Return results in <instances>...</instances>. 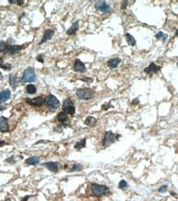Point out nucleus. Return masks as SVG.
<instances>
[{
	"mask_svg": "<svg viewBox=\"0 0 178 201\" xmlns=\"http://www.w3.org/2000/svg\"><path fill=\"white\" fill-rule=\"evenodd\" d=\"M25 46H12L7 42L1 41L0 42V53L3 55H14L16 54L19 53L22 49L24 48Z\"/></svg>",
	"mask_w": 178,
	"mask_h": 201,
	"instance_id": "1",
	"label": "nucleus"
},
{
	"mask_svg": "<svg viewBox=\"0 0 178 201\" xmlns=\"http://www.w3.org/2000/svg\"><path fill=\"white\" fill-rule=\"evenodd\" d=\"M3 109V107H2V106H0V111H2V110Z\"/></svg>",
	"mask_w": 178,
	"mask_h": 201,
	"instance_id": "37",
	"label": "nucleus"
},
{
	"mask_svg": "<svg viewBox=\"0 0 178 201\" xmlns=\"http://www.w3.org/2000/svg\"><path fill=\"white\" fill-rule=\"evenodd\" d=\"M37 60L39 61V62H41V63H44V59H43V56L41 55H38L37 57Z\"/></svg>",
	"mask_w": 178,
	"mask_h": 201,
	"instance_id": "31",
	"label": "nucleus"
},
{
	"mask_svg": "<svg viewBox=\"0 0 178 201\" xmlns=\"http://www.w3.org/2000/svg\"><path fill=\"white\" fill-rule=\"evenodd\" d=\"M176 65H177V68H178V62H177V63H176Z\"/></svg>",
	"mask_w": 178,
	"mask_h": 201,
	"instance_id": "39",
	"label": "nucleus"
},
{
	"mask_svg": "<svg viewBox=\"0 0 178 201\" xmlns=\"http://www.w3.org/2000/svg\"><path fill=\"white\" fill-rule=\"evenodd\" d=\"M68 114H66L65 112L63 111L59 112V114H58V116H57V120H59V122H60V123L62 124L66 123L67 120H68Z\"/></svg>",
	"mask_w": 178,
	"mask_h": 201,
	"instance_id": "19",
	"label": "nucleus"
},
{
	"mask_svg": "<svg viewBox=\"0 0 178 201\" xmlns=\"http://www.w3.org/2000/svg\"><path fill=\"white\" fill-rule=\"evenodd\" d=\"M86 140H87L86 138H83V139H82L81 141H79V142H77L75 145H74V148H75L76 149H78V150H79V149H82V148H85Z\"/></svg>",
	"mask_w": 178,
	"mask_h": 201,
	"instance_id": "26",
	"label": "nucleus"
},
{
	"mask_svg": "<svg viewBox=\"0 0 178 201\" xmlns=\"http://www.w3.org/2000/svg\"><path fill=\"white\" fill-rule=\"evenodd\" d=\"M0 68H3L4 70H10L12 68V65L10 63H4L3 57H0Z\"/></svg>",
	"mask_w": 178,
	"mask_h": 201,
	"instance_id": "24",
	"label": "nucleus"
},
{
	"mask_svg": "<svg viewBox=\"0 0 178 201\" xmlns=\"http://www.w3.org/2000/svg\"><path fill=\"white\" fill-rule=\"evenodd\" d=\"M118 187H119L120 190H125L128 187V184H127V182L124 181V180H122L120 181L118 185Z\"/></svg>",
	"mask_w": 178,
	"mask_h": 201,
	"instance_id": "28",
	"label": "nucleus"
},
{
	"mask_svg": "<svg viewBox=\"0 0 178 201\" xmlns=\"http://www.w3.org/2000/svg\"><path fill=\"white\" fill-rule=\"evenodd\" d=\"M127 4H128V1H124V2H122L121 4V9H125L127 7Z\"/></svg>",
	"mask_w": 178,
	"mask_h": 201,
	"instance_id": "32",
	"label": "nucleus"
},
{
	"mask_svg": "<svg viewBox=\"0 0 178 201\" xmlns=\"http://www.w3.org/2000/svg\"><path fill=\"white\" fill-rule=\"evenodd\" d=\"M160 69H161V67H160V66L157 65L156 63L152 62L147 68H144V73H146V74H148V75L152 76L154 75V74H155L156 73H158Z\"/></svg>",
	"mask_w": 178,
	"mask_h": 201,
	"instance_id": "10",
	"label": "nucleus"
},
{
	"mask_svg": "<svg viewBox=\"0 0 178 201\" xmlns=\"http://www.w3.org/2000/svg\"><path fill=\"white\" fill-rule=\"evenodd\" d=\"M76 96L81 100H88L93 99L94 97V92L93 89L89 87H84V88H79L76 91Z\"/></svg>",
	"mask_w": 178,
	"mask_h": 201,
	"instance_id": "3",
	"label": "nucleus"
},
{
	"mask_svg": "<svg viewBox=\"0 0 178 201\" xmlns=\"http://www.w3.org/2000/svg\"><path fill=\"white\" fill-rule=\"evenodd\" d=\"M11 97V91L9 89H5L0 92V103L7 102Z\"/></svg>",
	"mask_w": 178,
	"mask_h": 201,
	"instance_id": "15",
	"label": "nucleus"
},
{
	"mask_svg": "<svg viewBox=\"0 0 178 201\" xmlns=\"http://www.w3.org/2000/svg\"><path fill=\"white\" fill-rule=\"evenodd\" d=\"M111 107V106L110 103H107V105H106V104L103 105L102 107V108L103 110H107L108 108H109V107Z\"/></svg>",
	"mask_w": 178,
	"mask_h": 201,
	"instance_id": "33",
	"label": "nucleus"
},
{
	"mask_svg": "<svg viewBox=\"0 0 178 201\" xmlns=\"http://www.w3.org/2000/svg\"><path fill=\"white\" fill-rule=\"evenodd\" d=\"M176 37H178V30H176Z\"/></svg>",
	"mask_w": 178,
	"mask_h": 201,
	"instance_id": "38",
	"label": "nucleus"
},
{
	"mask_svg": "<svg viewBox=\"0 0 178 201\" xmlns=\"http://www.w3.org/2000/svg\"><path fill=\"white\" fill-rule=\"evenodd\" d=\"M26 163L28 165H32V166H34V165H37V163H39L40 162V158L38 157H31V158H27V160L25 161Z\"/></svg>",
	"mask_w": 178,
	"mask_h": 201,
	"instance_id": "21",
	"label": "nucleus"
},
{
	"mask_svg": "<svg viewBox=\"0 0 178 201\" xmlns=\"http://www.w3.org/2000/svg\"><path fill=\"white\" fill-rule=\"evenodd\" d=\"M9 131V125L7 119L4 116L0 117V132L1 133H7Z\"/></svg>",
	"mask_w": 178,
	"mask_h": 201,
	"instance_id": "12",
	"label": "nucleus"
},
{
	"mask_svg": "<svg viewBox=\"0 0 178 201\" xmlns=\"http://www.w3.org/2000/svg\"><path fill=\"white\" fill-rule=\"evenodd\" d=\"M37 79V76H36V73H35L34 68L32 67L27 68V69H25L23 72L22 77L21 78V82H32L36 81Z\"/></svg>",
	"mask_w": 178,
	"mask_h": 201,
	"instance_id": "5",
	"label": "nucleus"
},
{
	"mask_svg": "<svg viewBox=\"0 0 178 201\" xmlns=\"http://www.w3.org/2000/svg\"><path fill=\"white\" fill-rule=\"evenodd\" d=\"M124 37H125V39H126L127 43L129 44L130 46H134L136 45V41L134 39V37L130 35L129 33H126V34L124 35Z\"/></svg>",
	"mask_w": 178,
	"mask_h": 201,
	"instance_id": "20",
	"label": "nucleus"
},
{
	"mask_svg": "<svg viewBox=\"0 0 178 201\" xmlns=\"http://www.w3.org/2000/svg\"><path fill=\"white\" fill-rule=\"evenodd\" d=\"M25 102H27V104L32 106V107H40L44 104V98L41 96H40V97H35V98H32V99H31V98H26Z\"/></svg>",
	"mask_w": 178,
	"mask_h": 201,
	"instance_id": "9",
	"label": "nucleus"
},
{
	"mask_svg": "<svg viewBox=\"0 0 178 201\" xmlns=\"http://www.w3.org/2000/svg\"><path fill=\"white\" fill-rule=\"evenodd\" d=\"M42 165L52 172H57L59 171V163L57 162H45V163H43Z\"/></svg>",
	"mask_w": 178,
	"mask_h": 201,
	"instance_id": "13",
	"label": "nucleus"
},
{
	"mask_svg": "<svg viewBox=\"0 0 178 201\" xmlns=\"http://www.w3.org/2000/svg\"><path fill=\"white\" fill-rule=\"evenodd\" d=\"M120 62H121V59L119 58L111 59L107 61V66L111 68H117Z\"/></svg>",
	"mask_w": 178,
	"mask_h": 201,
	"instance_id": "16",
	"label": "nucleus"
},
{
	"mask_svg": "<svg viewBox=\"0 0 178 201\" xmlns=\"http://www.w3.org/2000/svg\"><path fill=\"white\" fill-rule=\"evenodd\" d=\"M9 84L11 85V87H12L13 90L16 89V87H17V79L16 76H14L13 74L9 75Z\"/></svg>",
	"mask_w": 178,
	"mask_h": 201,
	"instance_id": "22",
	"label": "nucleus"
},
{
	"mask_svg": "<svg viewBox=\"0 0 178 201\" xmlns=\"http://www.w3.org/2000/svg\"><path fill=\"white\" fill-rule=\"evenodd\" d=\"M90 189L92 194H93V195L98 197L105 195V194H108V193L110 192V190H109V188H108L107 186H103V185L95 184V183L91 184Z\"/></svg>",
	"mask_w": 178,
	"mask_h": 201,
	"instance_id": "2",
	"label": "nucleus"
},
{
	"mask_svg": "<svg viewBox=\"0 0 178 201\" xmlns=\"http://www.w3.org/2000/svg\"><path fill=\"white\" fill-rule=\"evenodd\" d=\"M73 69V71L78 72V73H84V72H86V70H87L84 63H83L80 59H75V61H74Z\"/></svg>",
	"mask_w": 178,
	"mask_h": 201,
	"instance_id": "11",
	"label": "nucleus"
},
{
	"mask_svg": "<svg viewBox=\"0 0 178 201\" xmlns=\"http://www.w3.org/2000/svg\"><path fill=\"white\" fill-rule=\"evenodd\" d=\"M44 103L49 109L52 111H55L59 107V101L57 99L56 97H54V95L52 94L47 95L46 97H45Z\"/></svg>",
	"mask_w": 178,
	"mask_h": 201,
	"instance_id": "4",
	"label": "nucleus"
},
{
	"mask_svg": "<svg viewBox=\"0 0 178 201\" xmlns=\"http://www.w3.org/2000/svg\"><path fill=\"white\" fill-rule=\"evenodd\" d=\"M116 140V137L111 131H107L104 134V138L102 139V145L104 148H108Z\"/></svg>",
	"mask_w": 178,
	"mask_h": 201,
	"instance_id": "7",
	"label": "nucleus"
},
{
	"mask_svg": "<svg viewBox=\"0 0 178 201\" xmlns=\"http://www.w3.org/2000/svg\"><path fill=\"white\" fill-rule=\"evenodd\" d=\"M97 119H96L95 117L93 116H88L87 117V119L85 120L84 121V123H85L86 125L90 126V127H93V126H95L97 125Z\"/></svg>",
	"mask_w": 178,
	"mask_h": 201,
	"instance_id": "18",
	"label": "nucleus"
},
{
	"mask_svg": "<svg viewBox=\"0 0 178 201\" xmlns=\"http://www.w3.org/2000/svg\"><path fill=\"white\" fill-rule=\"evenodd\" d=\"M8 2L10 3H17L18 5H22L24 2V1H22V0H20V1H17V0H9Z\"/></svg>",
	"mask_w": 178,
	"mask_h": 201,
	"instance_id": "29",
	"label": "nucleus"
},
{
	"mask_svg": "<svg viewBox=\"0 0 178 201\" xmlns=\"http://www.w3.org/2000/svg\"><path fill=\"white\" fill-rule=\"evenodd\" d=\"M155 37H156V39L160 40V41H163V42H165L167 40V38H168V36L167 34H164L163 32H159L158 33H157Z\"/></svg>",
	"mask_w": 178,
	"mask_h": 201,
	"instance_id": "25",
	"label": "nucleus"
},
{
	"mask_svg": "<svg viewBox=\"0 0 178 201\" xmlns=\"http://www.w3.org/2000/svg\"><path fill=\"white\" fill-rule=\"evenodd\" d=\"M78 21H76L75 22H73V25H72V27L69 28V29L67 31V35H68V36H71V35H74L76 34V32H78V27H79V24H78Z\"/></svg>",
	"mask_w": 178,
	"mask_h": 201,
	"instance_id": "17",
	"label": "nucleus"
},
{
	"mask_svg": "<svg viewBox=\"0 0 178 201\" xmlns=\"http://www.w3.org/2000/svg\"><path fill=\"white\" fill-rule=\"evenodd\" d=\"M2 73H1V72H0V80H2Z\"/></svg>",
	"mask_w": 178,
	"mask_h": 201,
	"instance_id": "36",
	"label": "nucleus"
},
{
	"mask_svg": "<svg viewBox=\"0 0 178 201\" xmlns=\"http://www.w3.org/2000/svg\"><path fill=\"white\" fill-rule=\"evenodd\" d=\"M63 111L65 112L66 114L73 116L75 114V107L73 104V102L70 98H67L63 101Z\"/></svg>",
	"mask_w": 178,
	"mask_h": 201,
	"instance_id": "6",
	"label": "nucleus"
},
{
	"mask_svg": "<svg viewBox=\"0 0 178 201\" xmlns=\"http://www.w3.org/2000/svg\"><path fill=\"white\" fill-rule=\"evenodd\" d=\"M30 197H31V196H29V195H27V196L24 197V198H23V199H22L21 201H27V200H28V199H29V198H30Z\"/></svg>",
	"mask_w": 178,
	"mask_h": 201,
	"instance_id": "34",
	"label": "nucleus"
},
{
	"mask_svg": "<svg viewBox=\"0 0 178 201\" xmlns=\"http://www.w3.org/2000/svg\"><path fill=\"white\" fill-rule=\"evenodd\" d=\"M167 186L166 185H164V186H162L158 189V191L160 192V193H164V192L167 191Z\"/></svg>",
	"mask_w": 178,
	"mask_h": 201,
	"instance_id": "30",
	"label": "nucleus"
},
{
	"mask_svg": "<svg viewBox=\"0 0 178 201\" xmlns=\"http://www.w3.org/2000/svg\"><path fill=\"white\" fill-rule=\"evenodd\" d=\"M54 32L53 30L51 29H46L45 31L44 35H43V37H42L41 41L40 42V45H41V44L45 43V42H46L47 41H49L52 38V37L54 36Z\"/></svg>",
	"mask_w": 178,
	"mask_h": 201,
	"instance_id": "14",
	"label": "nucleus"
},
{
	"mask_svg": "<svg viewBox=\"0 0 178 201\" xmlns=\"http://www.w3.org/2000/svg\"><path fill=\"white\" fill-rule=\"evenodd\" d=\"M6 143H5V141H0V147H2L3 145H5Z\"/></svg>",
	"mask_w": 178,
	"mask_h": 201,
	"instance_id": "35",
	"label": "nucleus"
},
{
	"mask_svg": "<svg viewBox=\"0 0 178 201\" xmlns=\"http://www.w3.org/2000/svg\"><path fill=\"white\" fill-rule=\"evenodd\" d=\"M26 92L28 94H35L37 92V87L33 84H28L26 87Z\"/></svg>",
	"mask_w": 178,
	"mask_h": 201,
	"instance_id": "23",
	"label": "nucleus"
},
{
	"mask_svg": "<svg viewBox=\"0 0 178 201\" xmlns=\"http://www.w3.org/2000/svg\"><path fill=\"white\" fill-rule=\"evenodd\" d=\"M96 9L103 13H109L111 12V7L108 5L105 1H98L95 3Z\"/></svg>",
	"mask_w": 178,
	"mask_h": 201,
	"instance_id": "8",
	"label": "nucleus"
},
{
	"mask_svg": "<svg viewBox=\"0 0 178 201\" xmlns=\"http://www.w3.org/2000/svg\"><path fill=\"white\" fill-rule=\"evenodd\" d=\"M83 169V166L80 163H76L71 167V169L68 171L69 172H79V171H82Z\"/></svg>",
	"mask_w": 178,
	"mask_h": 201,
	"instance_id": "27",
	"label": "nucleus"
}]
</instances>
